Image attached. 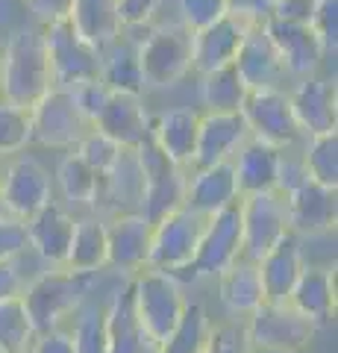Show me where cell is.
Returning <instances> with one entry per match:
<instances>
[{
    "instance_id": "cell-1",
    "label": "cell",
    "mask_w": 338,
    "mask_h": 353,
    "mask_svg": "<svg viewBox=\"0 0 338 353\" xmlns=\"http://www.w3.org/2000/svg\"><path fill=\"white\" fill-rule=\"evenodd\" d=\"M3 74H0V101L30 109L45 92L53 88L50 57L41 30H18L0 50Z\"/></svg>"
},
{
    "instance_id": "cell-2",
    "label": "cell",
    "mask_w": 338,
    "mask_h": 353,
    "mask_svg": "<svg viewBox=\"0 0 338 353\" xmlns=\"http://www.w3.org/2000/svg\"><path fill=\"white\" fill-rule=\"evenodd\" d=\"M92 283H94V274L56 268V271H45L30 285H24L21 297H24V306L32 318L36 336L56 330L71 312H77L92 289Z\"/></svg>"
},
{
    "instance_id": "cell-3",
    "label": "cell",
    "mask_w": 338,
    "mask_h": 353,
    "mask_svg": "<svg viewBox=\"0 0 338 353\" xmlns=\"http://www.w3.org/2000/svg\"><path fill=\"white\" fill-rule=\"evenodd\" d=\"M136 50L145 85L165 88L191 71V30L182 24L147 27V36L136 41Z\"/></svg>"
},
{
    "instance_id": "cell-4",
    "label": "cell",
    "mask_w": 338,
    "mask_h": 353,
    "mask_svg": "<svg viewBox=\"0 0 338 353\" xmlns=\"http://www.w3.org/2000/svg\"><path fill=\"white\" fill-rule=\"evenodd\" d=\"M94 124L74 103L71 88L53 85L30 106V145L41 148H77Z\"/></svg>"
},
{
    "instance_id": "cell-5",
    "label": "cell",
    "mask_w": 338,
    "mask_h": 353,
    "mask_svg": "<svg viewBox=\"0 0 338 353\" xmlns=\"http://www.w3.org/2000/svg\"><path fill=\"white\" fill-rule=\"evenodd\" d=\"M247 333L253 347L274 350V353H303L309 350L318 333V324L297 312L288 301L286 303H268L262 301L247 321Z\"/></svg>"
},
{
    "instance_id": "cell-6",
    "label": "cell",
    "mask_w": 338,
    "mask_h": 353,
    "mask_svg": "<svg viewBox=\"0 0 338 353\" xmlns=\"http://www.w3.org/2000/svg\"><path fill=\"white\" fill-rule=\"evenodd\" d=\"M136 162H138V174H141V203H145V215L150 224L162 221L168 212L182 206V194H185V176L177 162H171L162 153L154 139H145L141 145L133 150Z\"/></svg>"
},
{
    "instance_id": "cell-7",
    "label": "cell",
    "mask_w": 338,
    "mask_h": 353,
    "mask_svg": "<svg viewBox=\"0 0 338 353\" xmlns=\"http://www.w3.org/2000/svg\"><path fill=\"white\" fill-rule=\"evenodd\" d=\"M136 315L156 341H165L185 312V294L168 271L147 268L133 280Z\"/></svg>"
},
{
    "instance_id": "cell-8",
    "label": "cell",
    "mask_w": 338,
    "mask_h": 353,
    "mask_svg": "<svg viewBox=\"0 0 338 353\" xmlns=\"http://www.w3.org/2000/svg\"><path fill=\"white\" fill-rule=\"evenodd\" d=\"M291 230L288 194L268 189L242 197V256L259 262Z\"/></svg>"
},
{
    "instance_id": "cell-9",
    "label": "cell",
    "mask_w": 338,
    "mask_h": 353,
    "mask_svg": "<svg viewBox=\"0 0 338 353\" xmlns=\"http://www.w3.org/2000/svg\"><path fill=\"white\" fill-rule=\"evenodd\" d=\"M50 57V71H53V85L74 88L85 80L101 77V50L92 41H85L71 18L53 21V24L41 27Z\"/></svg>"
},
{
    "instance_id": "cell-10",
    "label": "cell",
    "mask_w": 338,
    "mask_h": 353,
    "mask_svg": "<svg viewBox=\"0 0 338 353\" xmlns=\"http://www.w3.org/2000/svg\"><path fill=\"white\" fill-rule=\"evenodd\" d=\"M203 224H206V218L198 212H189L185 206L173 209L162 221H156L154 233H150L147 268L168 271V274L189 268L194 253H198Z\"/></svg>"
},
{
    "instance_id": "cell-11",
    "label": "cell",
    "mask_w": 338,
    "mask_h": 353,
    "mask_svg": "<svg viewBox=\"0 0 338 353\" xmlns=\"http://www.w3.org/2000/svg\"><path fill=\"white\" fill-rule=\"evenodd\" d=\"M238 256H242V197L206 218L198 253L189 268L200 277H218Z\"/></svg>"
},
{
    "instance_id": "cell-12",
    "label": "cell",
    "mask_w": 338,
    "mask_h": 353,
    "mask_svg": "<svg viewBox=\"0 0 338 353\" xmlns=\"http://www.w3.org/2000/svg\"><path fill=\"white\" fill-rule=\"evenodd\" d=\"M242 115H244L250 136L259 141H268L274 148H288L300 136L297 118L291 112V101L282 88H256V92H247Z\"/></svg>"
},
{
    "instance_id": "cell-13",
    "label": "cell",
    "mask_w": 338,
    "mask_h": 353,
    "mask_svg": "<svg viewBox=\"0 0 338 353\" xmlns=\"http://www.w3.org/2000/svg\"><path fill=\"white\" fill-rule=\"evenodd\" d=\"M0 189H3L6 212L12 218L27 221L41 206L53 201V183L47 168L32 157H18L6 165L0 174Z\"/></svg>"
},
{
    "instance_id": "cell-14",
    "label": "cell",
    "mask_w": 338,
    "mask_h": 353,
    "mask_svg": "<svg viewBox=\"0 0 338 353\" xmlns=\"http://www.w3.org/2000/svg\"><path fill=\"white\" fill-rule=\"evenodd\" d=\"M288 194V224L297 236L332 233L338 221V189L303 180Z\"/></svg>"
},
{
    "instance_id": "cell-15",
    "label": "cell",
    "mask_w": 338,
    "mask_h": 353,
    "mask_svg": "<svg viewBox=\"0 0 338 353\" xmlns=\"http://www.w3.org/2000/svg\"><path fill=\"white\" fill-rule=\"evenodd\" d=\"M247 139H250V130L244 124L242 112H203L198 124V148H194L191 171L233 159V153Z\"/></svg>"
},
{
    "instance_id": "cell-16",
    "label": "cell",
    "mask_w": 338,
    "mask_h": 353,
    "mask_svg": "<svg viewBox=\"0 0 338 353\" xmlns=\"http://www.w3.org/2000/svg\"><path fill=\"white\" fill-rule=\"evenodd\" d=\"M268 39L274 41V48L279 53L286 71L294 77H312L318 74L321 62L326 57L321 39L315 36V30L309 24H294V21H274L268 18L265 24Z\"/></svg>"
},
{
    "instance_id": "cell-17",
    "label": "cell",
    "mask_w": 338,
    "mask_h": 353,
    "mask_svg": "<svg viewBox=\"0 0 338 353\" xmlns=\"http://www.w3.org/2000/svg\"><path fill=\"white\" fill-rule=\"evenodd\" d=\"M250 24H244L242 18L235 15H221L212 24H206L200 30L191 32V68L198 74L215 71L221 65H230L235 59L238 48L247 36Z\"/></svg>"
},
{
    "instance_id": "cell-18",
    "label": "cell",
    "mask_w": 338,
    "mask_h": 353,
    "mask_svg": "<svg viewBox=\"0 0 338 353\" xmlns=\"http://www.w3.org/2000/svg\"><path fill=\"white\" fill-rule=\"evenodd\" d=\"M233 65L238 68V74H242V80L247 83L250 92H256V88H279L282 80L288 77L274 41L268 39V32L262 24L247 30Z\"/></svg>"
},
{
    "instance_id": "cell-19",
    "label": "cell",
    "mask_w": 338,
    "mask_h": 353,
    "mask_svg": "<svg viewBox=\"0 0 338 353\" xmlns=\"http://www.w3.org/2000/svg\"><path fill=\"white\" fill-rule=\"evenodd\" d=\"M235 197H242V194H238L233 159H226V162L209 165V168H198L189 180H185L182 206L189 209V212H198L203 218H209V215L218 212V209L233 203Z\"/></svg>"
},
{
    "instance_id": "cell-20",
    "label": "cell",
    "mask_w": 338,
    "mask_h": 353,
    "mask_svg": "<svg viewBox=\"0 0 338 353\" xmlns=\"http://www.w3.org/2000/svg\"><path fill=\"white\" fill-rule=\"evenodd\" d=\"M94 130L106 132L112 141H118L127 150H136L141 141L150 136V118L141 106L138 94L129 92H109L101 115L94 118Z\"/></svg>"
},
{
    "instance_id": "cell-21",
    "label": "cell",
    "mask_w": 338,
    "mask_h": 353,
    "mask_svg": "<svg viewBox=\"0 0 338 353\" xmlns=\"http://www.w3.org/2000/svg\"><path fill=\"white\" fill-rule=\"evenodd\" d=\"M291 112L297 118L300 132L318 136V132H332L338 127L335 109V83L321 80V77H303L297 88L288 94Z\"/></svg>"
},
{
    "instance_id": "cell-22",
    "label": "cell",
    "mask_w": 338,
    "mask_h": 353,
    "mask_svg": "<svg viewBox=\"0 0 338 353\" xmlns=\"http://www.w3.org/2000/svg\"><path fill=\"white\" fill-rule=\"evenodd\" d=\"M303 248H300V236L288 230L265 256L259 259V277H262V292H265L268 303H286L288 294L297 283L300 271H303Z\"/></svg>"
},
{
    "instance_id": "cell-23",
    "label": "cell",
    "mask_w": 338,
    "mask_h": 353,
    "mask_svg": "<svg viewBox=\"0 0 338 353\" xmlns=\"http://www.w3.org/2000/svg\"><path fill=\"white\" fill-rule=\"evenodd\" d=\"M24 224H27L30 248L45 262L62 268L65 259H68V248H71L74 224H77V221L65 212L56 201H50V203L41 206L36 215H30Z\"/></svg>"
},
{
    "instance_id": "cell-24",
    "label": "cell",
    "mask_w": 338,
    "mask_h": 353,
    "mask_svg": "<svg viewBox=\"0 0 338 353\" xmlns=\"http://www.w3.org/2000/svg\"><path fill=\"white\" fill-rule=\"evenodd\" d=\"M150 233H154V224L145 215H118L112 224H106L109 265L121 271L147 268Z\"/></svg>"
},
{
    "instance_id": "cell-25",
    "label": "cell",
    "mask_w": 338,
    "mask_h": 353,
    "mask_svg": "<svg viewBox=\"0 0 338 353\" xmlns=\"http://www.w3.org/2000/svg\"><path fill=\"white\" fill-rule=\"evenodd\" d=\"M279 157H282V148H274V145H268V141H259L250 136L244 145L233 153L238 194L244 197V194L277 189Z\"/></svg>"
},
{
    "instance_id": "cell-26",
    "label": "cell",
    "mask_w": 338,
    "mask_h": 353,
    "mask_svg": "<svg viewBox=\"0 0 338 353\" xmlns=\"http://www.w3.org/2000/svg\"><path fill=\"white\" fill-rule=\"evenodd\" d=\"M198 124L200 115L191 109H168L150 121V139L180 168H191L194 148H198Z\"/></svg>"
},
{
    "instance_id": "cell-27",
    "label": "cell",
    "mask_w": 338,
    "mask_h": 353,
    "mask_svg": "<svg viewBox=\"0 0 338 353\" xmlns=\"http://www.w3.org/2000/svg\"><path fill=\"white\" fill-rule=\"evenodd\" d=\"M109 321V353H159V341L145 330L136 315L133 283L121 294H115L112 306L106 309Z\"/></svg>"
},
{
    "instance_id": "cell-28",
    "label": "cell",
    "mask_w": 338,
    "mask_h": 353,
    "mask_svg": "<svg viewBox=\"0 0 338 353\" xmlns=\"http://www.w3.org/2000/svg\"><path fill=\"white\" fill-rule=\"evenodd\" d=\"M288 303L297 312L312 318L318 327L326 324L335 315V271L303 265L300 277L288 294Z\"/></svg>"
},
{
    "instance_id": "cell-29",
    "label": "cell",
    "mask_w": 338,
    "mask_h": 353,
    "mask_svg": "<svg viewBox=\"0 0 338 353\" xmlns=\"http://www.w3.org/2000/svg\"><path fill=\"white\" fill-rule=\"evenodd\" d=\"M71 24L77 32L92 41L97 50L109 48L115 39H121L124 24L121 12H118V0H74L71 6Z\"/></svg>"
},
{
    "instance_id": "cell-30",
    "label": "cell",
    "mask_w": 338,
    "mask_h": 353,
    "mask_svg": "<svg viewBox=\"0 0 338 353\" xmlns=\"http://www.w3.org/2000/svg\"><path fill=\"white\" fill-rule=\"evenodd\" d=\"M218 285H221V301L235 315H250L253 309L265 301L259 277V262L238 256L233 265L218 274Z\"/></svg>"
},
{
    "instance_id": "cell-31",
    "label": "cell",
    "mask_w": 338,
    "mask_h": 353,
    "mask_svg": "<svg viewBox=\"0 0 338 353\" xmlns=\"http://www.w3.org/2000/svg\"><path fill=\"white\" fill-rule=\"evenodd\" d=\"M101 80L112 88V92L141 94L145 74H141V65H138L136 41L115 39L109 48L101 50Z\"/></svg>"
},
{
    "instance_id": "cell-32",
    "label": "cell",
    "mask_w": 338,
    "mask_h": 353,
    "mask_svg": "<svg viewBox=\"0 0 338 353\" xmlns=\"http://www.w3.org/2000/svg\"><path fill=\"white\" fill-rule=\"evenodd\" d=\"M109 265V245H106V224L94 218H85L74 224V239L68 248V259L62 268L77 274H97Z\"/></svg>"
},
{
    "instance_id": "cell-33",
    "label": "cell",
    "mask_w": 338,
    "mask_h": 353,
    "mask_svg": "<svg viewBox=\"0 0 338 353\" xmlns=\"http://www.w3.org/2000/svg\"><path fill=\"white\" fill-rule=\"evenodd\" d=\"M247 92L250 88L233 62L200 74V101L206 112H242Z\"/></svg>"
},
{
    "instance_id": "cell-34",
    "label": "cell",
    "mask_w": 338,
    "mask_h": 353,
    "mask_svg": "<svg viewBox=\"0 0 338 353\" xmlns=\"http://www.w3.org/2000/svg\"><path fill=\"white\" fill-rule=\"evenodd\" d=\"M36 327L24 306V297H0V353H21L32 345Z\"/></svg>"
},
{
    "instance_id": "cell-35",
    "label": "cell",
    "mask_w": 338,
    "mask_h": 353,
    "mask_svg": "<svg viewBox=\"0 0 338 353\" xmlns=\"http://www.w3.org/2000/svg\"><path fill=\"white\" fill-rule=\"evenodd\" d=\"M209 324L212 321L200 303H185L180 324L171 330L165 341H159V353H206Z\"/></svg>"
},
{
    "instance_id": "cell-36",
    "label": "cell",
    "mask_w": 338,
    "mask_h": 353,
    "mask_svg": "<svg viewBox=\"0 0 338 353\" xmlns=\"http://www.w3.org/2000/svg\"><path fill=\"white\" fill-rule=\"evenodd\" d=\"M303 165H306L309 180L338 189V132L332 130V132L309 136L306 153H303Z\"/></svg>"
},
{
    "instance_id": "cell-37",
    "label": "cell",
    "mask_w": 338,
    "mask_h": 353,
    "mask_svg": "<svg viewBox=\"0 0 338 353\" xmlns=\"http://www.w3.org/2000/svg\"><path fill=\"white\" fill-rule=\"evenodd\" d=\"M56 176H59L65 197L74 203H92L97 197V189H101V174H97L77 150L68 153V157L59 162Z\"/></svg>"
},
{
    "instance_id": "cell-38",
    "label": "cell",
    "mask_w": 338,
    "mask_h": 353,
    "mask_svg": "<svg viewBox=\"0 0 338 353\" xmlns=\"http://www.w3.org/2000/svg\"><path fill=\"white\" fill-rule=\"evenodd\" d=\"M77 327H74V350L77 353H109V321H106V309L97 306H80L77 309Z\"/></svg>"
},
{
    "instance_id": "cell-39",
    "label": "cell",
    "mask_w": 338,
    "mask_h": 353,
    "mask_svg": "<svg viewBox=\"0 0 338 353\" xmlns=\"http://www.w3.org/2000/svg\"><path fill=\"white\" fill-rule=\"evenodd\" d=\"M30 145V109L0 101V159Z\"/></svg>"
},
{
    "instance_id": "cell-40",
    "label": "cell",
    "mask_w": 338,
    "mask_h": 353,
    "mask_svg": "<svg viewBox=\"0 0 338 353\" xmlns=\"http://www.w3.org/2000/svg\"><path fill=\"white\" fill-rule=\"evenodd\" d=\"M74 150H77L80 157L89 162L97 174H101V180H103V176L115 168V162L121 159V153H124L127 148H121L118 141L109 139L106 132H101V130H94V127H92V130L80 139V145L74 148Z\"/></svg>"
},
{
    "instance_id": "cell-41",
    "label": "cell",
    "mask_w": 338,
    "mask_h": 353,
    "mask_svg": "<svg viewBox=\"0 0 338 353\" xmlns=\"http://www.w3.org/2000/svg\"><path fill=\"white\" fill-rule=\"evenodd\" d=\"M253 341H250L244 321H218L209 324L206 333V353H253Z\"/></svg>"
},
{
    "instance_id": "cell-42",
    "label": "cell",
    "mask_w": 338,
    "mask_h": 353,
    "mask_svg": "<svg viewBox=\"0 0 338 353\" xmlns=\"http://www.w3.org/2000/svg\"><path fill=\"white\" fill-rule=\"evenodd\" d=\"M309 27L315 30V36L321 39L326 53H335L338 44V0H315Z\"/></svg>"
},
{
    "instance_id": "cell-43",
    "label": "cell",
    "mask_w": 338,
    "mask_h": 353,
    "mask_svg": "<svg viewBox=\"0 0 338 353\" xmlns=\"http://www.w3.org/2000/svg\"><path fill=\"white\" fill-rule=\"evenodd\" d=\"M177 6H180V24L189 27L191 32L226 15V0H177Z\"/></svg>"
},
{
    "instance_id": "cell-44",
    "label": "cell",
    "mask_w": 338,
    "mask_h": 353,
    "mask_svg": "<svg viewBox=\"0 0 338 353\" xmlns=\"http://www.w3.org/2000/svg\"><path fill=\"white\" fill-rule=\"evenodd\" d=\"M109 88L101 77H94V80H85V83H80V85H74L71 88V94H74V103H77V109L85 115V121H92L94 124V118L101 115V109H103V103H106V97H109Z\"/></svg>"
},
{
    "instance_id": "cell-45",
    "label": "cell",
    "mask_w": 338,
    "mask_h": 353,
    "mask_svg": "<svg viewBox=\"0 0 338 353\" xmlns=\"http://www.w3.org/2000/svg\"><path fill=\"white\" fill-rule=\"evenodd\" d=\"M30 250L27 224L12 215H0V259H18Z\"/></svg>"
},
{
    "instance_id": "cell-46",
    "label": "cell",
    "mask_w": 338,
    "mask_h": 353,
    "mask_svg": "<svg viewBox=\"0 0 338 353\" xmlns=\"http://www.w3.org/2000/svg\"><path fill=\"white\" fill-rule=\"evenodd\" d=\"M159 3L162 0H118V12H121L124 30L150 27V21H154Z\"/></svg>"
},
{
    "instance_id": "cell-47",
    "label": "cell",
    "mask_w": 338,
    "mask_h": 353,
    "mask_svg": "<svg viewBox=\"0 0 338 353\" xmlns=\"http://www.w3.org/2000/svg\"><path fill=\"white\" fill-rule=\"evenodd\" d=\"M271 9H274V0H226V12L242 18L250 27L265 24L271 18Z\"/></svg>"
},
{
    "instance_id": "cell-48",
    "label": "cell",
    "mask_w": 338,
    "mask_h": 353,
    "mask_svg": "<svg viewBox=\"0 0 338 353\" xmlns=\"http://www.w3.org/2000/svg\"><path fill=\"white\" fill-rule=\"evenodd\" d=\"M24 6L41 27H47L53 21H62V18L71 15L74 0H24Z\"/></svg>"
},
{
    "instance_id": "cell-49",
    "label": "cell",
    "mask_w": 338,
    "mask_h": 353,
    "mask_svg": "<svg viewBox=\"0 0 338 353\" xmlns=\"http://www.w3.org/2000/svg\"><path fill=\"white\" fill-rule=\"evenodd\" d=\"M315 0H274L271 18L274 21H294V24H309Z\"/></svg>"
},
{
    "instance_id": "cell-50",
    "label": "cell",
    "mask_w": 338,
    "mask_h": 353,
    "mask_svg": "<svg viewBox=\"0 0 338 353\" xmlns=\"http://www.w3.org/2000/svg\"><path fill=\"white\" fill-rule=\"evenodd\" d=\"M32 353H77L74 350V339L71 333H62V330H50V333H39L30 345Z\"/></svg>"
},
{
    "instance_id": "cell-51",
    "label": "cell",
    "mask_w": 338,
    "mask_h": 353,
    "mask_svg": "<svg viewBox=\"0 0 338 353\" xmlns=\"http://www.w3.org/2000/svg\"><path fill=\"white\" fill-rule=\"evenodd\" d=\"M21 292H24V283H21L15 259H0V297H12Z\"/></svg>"
},
{
    "instance_id": "cell-52",
    "label": "cell",
    "mask_w": 338,
    "mask_h": 353,
    "mask_svg": "<svg viewBox=\"0 0 338 353\" xmlns=\"http://www.w3.org/2000/svg\"><path fill=\"white\" fill-rule=\"evenodd\" d=\"M0 215H9L6 212V203H3V189H0Z\"/></svg>"
},
{
    "instance_id": "cell-53",
    "label": "cell",
    "mask_w": 338,
    "mask_h": 353,
    "mask_svg": "<svg viewBox=\"0 0 338 353\" xmlns=\"http://www.w3.org/2000/svg\"><path fill=\"white\" fill-rule=\"evenodd\" d=\"M0 74H3V59H0Z\"/></svg>"
},
{
    "instance_id": "cell-54",
    "label": "cell",
    "mask_w": 338,
    "mask_h": 353,
    "mask_svg": "<svg viewBox=\"0 0 338 353\" xmlns=\"http://www.w3.org/2000/svg\"><path fill=\"white\" fill-rule=\"evenodd\" d=\"M21 353H32V350H30V347H27V350H21Z\"/></svg>"
}]
</instances>
